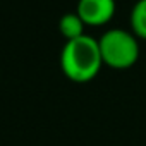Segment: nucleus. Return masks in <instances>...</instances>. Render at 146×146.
<instances>
[{
  "label": "nucleus",
  "mask_w": 146,
  "mask_h": 146,
  "mask_svg": "<svg viewBox=\"0 0 146 146\" xmlns=\"http://www.w3.org/2000/svg\"><path fill=\"white\" fill-rule=\"evenodd\" d=\"M98 45L103 65L115 70H125L132 67L141 53L139 38L131 29L112 28L98 38Z\"/></svg>",
  "instance_id": "2"
},
{
  "label": "nucleus",
  "mask_w": 146,
  "mask_h": 146,
  "mask_svg": "<svg viewBox=\"0 0 146 146\" xmlns=\"http://www.w3.org/2000/svg\"><path fill=\"white\" fill-rule=\"evenodd\" d=\"M84 29H86V24L83 23L78 12H67L58 19V33L65 41L84 36Z\"/></svg>",
  "instance_id": "4"
},
{
  "label": "nucleus",
  "mask_w": 146,
  "mask_h": 146,
  "mask_svg": "<svg viewBox=\"0 0 146 146\" xmlns=\"http://www.w3.org/2000/svg\"><path fill=\"white\" fill-rule=\"evenodd\" d=\"M131 31L139 38L146 40V0H137L131 11Z\"/></svg>",
  "instance_id": "5"
},
{
  "label": "nucleus",
  "mask_w": 146,
  "mask_h": 146,
  "mask_svg": "<svg viewBox=\"0 0 146 146\" xmlns=\"http://www.w3.org/2000/svg\"><path fill=\"white\" fill-rule=\"evenodd\" d=\"M103 67L98 40L84 35L81 38L65 41L60 52V69L64 76L74 83L93 81Z\"/></svg>",
  "instance_id": "1"
},
{
  "label": "nucleus",
  "mask_w": 146,
  "mask_h": 146,
  "mask_svg": "<svg viewBox=\"0 0 146 146\" xmlns=\"http://www.w3.org/2000/svg\"><path fill=\"white\" fill-rule=\"evenodd\" d=\"M117 11L115 0H79L76 12L86 26L100 28L108 24Z\"/></svg>",
  "instance_id": "3"
}]
</instances>
